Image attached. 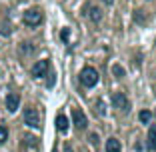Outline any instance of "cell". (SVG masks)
<instances>
[{
	"label": "cell",
	"instance_id": "obj_19",
	"mask_svg": "<svg viewBox=\"0 0 156 152\" xmlns=\"http://www.w3.org/2000/svg\"><path fill=\"white\" fill-rule=\"evenodd\" d=\"M62 40H68V30H62Z\"/></svg>",
	"mask_w": 156,
	"mask_h": 152
},
{
	"label": "cell",
	"instance_id": "obj_5",
	"mask_svg": "<svg viewBox=\"0 0 156 152\" xmlns=\"http://www.w3.org/2000/svg\"><path fill=\"white\" fill-rule=\"evenodd\" d=\"M72 124L76 126L78 130H84L88 126V118L84 116V112L80 108H72Z\"/></svg>",
	"mask_w": 156,
	"mask_h": 152
},
{
	"label": "cell",
	"instance_id": "obj_3",
	"mask_svg": "<svg viewBox=\"0 0 156 152\" xmlns=\"http://www.w3.org/2000/svg\"><path fill=\"white\" fill-rule=\"evenodd\" d=\"M24 124H28L30 128H40V114H38L36 108L24 110Z\"/></svg>",
	"mask_w": 156,
	"mask_h": 152
},
{
	"label": "cell",
	"instance_id": "obj_10",
	"mask_svg": "<svg viewBox=\"0 0 156 152\" xmlns=\"http://www.w3.org/2000/svg\"><path fill=\"white\" fill-rule=\"evenodd\" d=\"M148 146L152 150H156V124H152L150 130H148Z\"/></svg>",
	"mask_w": 156,
	"mask_h": 152
},
{
	"label": "cell",
	"instance_id": "obj_16",
	"mask_svg": "<svg viewBox=\"0 0 156 152\" xmlns=\"http://www.w3.org/2000/svg\"><path fill=\"white\" fill-rule=\"evenodd\" d=\"M0 32L4 34V36H8V34L12 32V28H10V22H2V26H0Z\"/></svg>",
	"mask_w": 156,
	"mask_h": 152
},
{
	"label": "cell",
	"instance_id": "obj_14",
	"mask_svg": "<svg viewBox=\"0 0 156 152\" xmlns=\"http://www.w3.org/2000/svg\"><path fill=\"white\" fill-rule=\"evenodd\" d=\"M6 140H8V128L0 126V144H4Z\"/></svg>",
	"mask_w": 156,
	"mask_h": 152
},
{
	"label": "cell",
	"instance_id": "obj_2",
	"mask_svg": "<svg viewBox=\"0 0 156 152\" xmlns=\"http://www.w3.org/2000/svg\"><path fill=\"white\" fill-rule=\"evenodd\" d=\"M80 82H82L86 88L96 86V82H98V72L92 68V66H86V68L80 72Z\"/></svg>",
	"mask_w": 156,
	"mask_h": 152
},
{
	"label": "cell",
	"instance_id": "obj_21",
	"mask_svg": "<svg viewBox=\"0 0 156 152\" xmlns=\"http://www.w3.org/2000/svg\"><path fill=\"white\" fill-rule=\"evenodd\" d=\"M112 2H114V0H104V4H112Z\"/></svg>",
	"mask_w": 156,
	"mask_h": 152
},
{
	"label": "cell",
	"instance_id": "obj_11",
	"mask_svg": "<svg viewBox=\"0 0 156 152\" xmlns=\"http://www.w3.org/2000/svg\"><path fill=\"white\" fill-rule=\"evenodd\" d=\"M90 18L94 20V22H100V20H102V10L96 8V6H92V8H90Z\"/></svg>",
	"mask_w": 156,
	"mask_h": 152
},
{
	"label": "cell",
	"instance_id": "obj_12",
	"mask_svg": "<svg viewBox=\"0 0 156 152\" xmlns=\"http://www.w3.org/2000/svg\"><path fill=\"white\" fill-rule=\"evenodd\" d=\"M138 118H140V122H142V124H148V122H150V118H152V114H150V110H142L140 114H138Z\"/></svg>",
	"mask_w": 156,
	"mask_h": 152
},
{
	"label": "cell",
	"instance_id": "obj_8",
	"mask_svg": "<svg viewBox=\"0 0 156 152\" xmlns=\"http://www.w3.org/2000/svg\"><path fill=\"white\" fill-rule=\"evenodd\" d=\"M68 118H66L64 114H58L56 116V128H58V132H68Z\"/></svg>",
	"mask_w": 156,
	"mask_h": 152
},
{
	"label": "cell",
	"instance_id": "obj_20",
	"mask_svg": "<svg viewBox=\"0 0 156 152\" xmlns=\"http://www.w3.org/2000/svg\"><path fill=\"white\" fill-rule=\"evenodd\" d=\"M30 50H32V48H30V46H26V42H24V46H22V52H30Z\"/></svg>",
	"mask_w": 156,
	"mask_h": 152
},
{
	"label": "cell",
	"instance_id": "obj_6",
	"mask_svg": "<svg viewBox=\"0 0 156 152\" xmlns=\"http://www.w3.org/2000/svg\"><path fill=\"white\" fill-rule=\"evenodd\" d=\"M48 72V60H38L36 64L32 66V76L34 78H42Z\"/></svg>",
	"mask_w": 156,
	"mask_h": 152
},
{
	"label": "cell",
	"instance_id": "obj_1",
	"mask_svg": "<svg viewBox=\"0 0 156 152\" xmlns=\"http://www.w3.org/2000/svg\"><path fill=\"white\" fill-rule=\"evenodd\" d=\"M42 10L40 8H30V10H26L24 12V16H22V20H24V24L26 26H30V28H34V26H38V24L42 22Z\"/></svg>",
	"mask_w": 156,
	"mask_h": 152
},
{
	"label": "cell",
	"instance_id": "obj_17",
	"mask_svg": "<svg viewBox=\"0 0 156 152\" xmlns=\"http://www.w3.org/2000/svg\"><path fill=\"white\" fill-rule=\"evenodd\" d=\"M24 140H26V142L30 144V146H36V138H32V136H26Z\"/></svg>",
	"mask_w": 156,
	"mask_h": 152
},
{
	"label": "cell",
	"instance_id": "obj_9",
	"mask_svg": "<svg viewBox=\"0 0 156 152\" xmlns=\"http://www.w3.org/2000/svg\"><path fill=\"white\" fill-rule=\"evenodd\" d=\"M122 146H120V140L118 138H108L106 140V152H120Z\"/></svg>",
	"mask_w": 156,
	"mask_h": 152
},
{
	"label": "cell",
	"instance_id": "obj_18",
	"mask_svg": "<svg viewBox=\"0 0 156 152\" xmlns=\"http://www.w3.org/2000/svg\"><path fill=\"white\" fill-rule=\"evenodd\" d=\"M90 142L92 144H98V136H96V134H90Z\"/></svg>",
	"mask_w": 156,
	"mask_h": 152
},
{
	"label": "cell",
	"instance_id": "obj_15",
	"mask_svg": "<svg viewBox=\"0 0 156 152\" xmlns=\"http://www.w3.org/2000/svg\"><path fill=\"white\" fill-rule=\"evenodd\" d=\"M112 72H114V76H116V78H122L124 74H126V72H124V68H122V66H118V64H114Z\"/></svg>",
	"mask_w": 156,
	"mask_h": 152
},
{
	"label": "cell",
	"instance_id": "obj_13",
	"mask_svg": "<svg viewBox=\"0 0 156 152\" xmlns=\"http://www.w3.org/2000/svg\"><path fill=\"white\" fill-rule=\"evenodd\" d=\"M96 114L98 116H104L106 114V106H104V102H102V98H98V100H96Z\"/></svg>",
	"mask_w": 156,
	"mask_h": 152
},
{
	"label": "cell",
	"instance_id": "obj_4",
	"mask_svg": "<svg viewBox=\"0 0 156 152\" xmlns=\"http://www.w3.org/2000/svg\"><path fill=\"white\" fill-rule=\"evenodd\" d=\"M112 104H114L116 110H122V112L130 110V102H128V98H126L124 92H114L112 94Z\"/></svg>",
	"mask_w": 156,
	"mask_h": 152
},
{
	"label": "cell",
	"instance_id": "obj_7",
	"mask_svg": "<svg viewBox=\"0 0 156 152\" xmlns=\"http://www.w3.org/2000/svg\"><path fill=\"white\" fill-rule=\"evenodd\" d=\"M20 106V96L18 94H8L6 96V108H8V112H16Z\"/></svg>",
	"mask_w": 156,
	"mask_h": 152
}]
</instances>
